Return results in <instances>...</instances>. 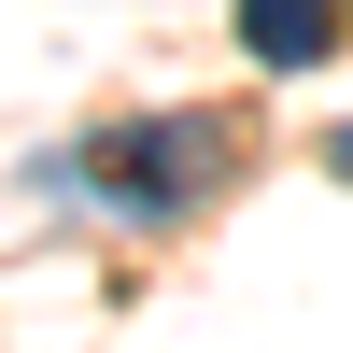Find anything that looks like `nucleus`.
Segmentation results:
<instances>
[{
    "label": "nucleus",
    "mask_w": 353,
    "mask_h": 353,
    "mask_svg": "<svg viewBox=\"0 0 353 353\" xmlns=\"http://www.w3.org/2000/svg\"><path fill=\"white\" fill-rule=\"evenodd\" d=\"M212 170H226L212 113H128V128H99V141L57 156V198H85V212H113V226H170V212L212 198Z\"/></svg>",
    "instance_id": "obj_1"
},
{
    "label": "nucleus",
    "mask_w": 353,
    "mask_h": 353,
    "mask_svg": "<svg viewBox=\"0 0 353 353\" xmlns=\"http://www.w3.org/2000/svg\"><path fill=\"white\" fill-rule=\"evenodd\" d=\"M353 28V0H241V57L254 71H325Z\"/></svg>",
    "instance_id": "obj_2"
},
{
    "label": "nucleus",
    "mask_w": 353,
    "mask_h": 353,
    "mask_svg": "<svg viewBox=\"0 0 353 353\" xmlns=\"http://www.w3.org/2000/svg\"><path fill=\"white\" fill-rule=\"evenodd\" d=\"M325 170H339V184H353V128H339V141H325Z\"/></svg>",
    "instance_id": "obj_3"
}]
</instances>
